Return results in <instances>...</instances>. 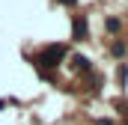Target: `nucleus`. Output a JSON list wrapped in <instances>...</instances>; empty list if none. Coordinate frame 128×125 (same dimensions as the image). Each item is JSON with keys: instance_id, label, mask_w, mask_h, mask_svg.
<instances>
[{"instance_id": "f257e3e1", "label": "nucleus", "mask_w": 128, "mask_h": 125, "mask_svg": "<svg viewBox=\"0 0 128 125\" xmlns=\"http://www.w3.org/2000/svg\"><path fill=\"white\" fill-rule=\"evenodd\" d=\"M63 54H66L63 45H48V48L39 54V66H57V62L63 60Z\"/></svg>"}, {"instance_id": "f03ea898", "label": "nucleus", "mask_w": 128, "mask_h": 125, "mask_svg": "<svg viewBox=\"0 0 128 125\" xmlns=\"http://www.w3.org/2000/svg\"><path fill=\"white\" fill-rule=\"evenodd\" d=\"M84 33H86V21H74V36L80 39Z\"/></svg>"}, {"instance_id": "7ed1b4c3", "label": "nucleus", "mask_w": 128, "mask_h": 125, "mask_svg": "<svg viewBox=\"0 0 128 125\" xmlns=\"http://www.w3.org/2000/svg\"><path fill=\"white\" fill-rule=\"evenodd\" d=\"M74 66H78V68H86L90 60H86V57H74Z\"/></svg>"}, {"instance_id": "20e7f679", "label": "nucleus", "mask_w": 128, "mask_h": 125, "mask_svg": "<svg viewBox=\"0 0 128 125\" xmlns=\"http://www.w3.org/2000/svg\"><path fill=\"white\" fill-rule=\"evenodd\" d=\"M63 3H66V6H72V3H74V0H63Z\"/></svg>"}]
</instances>
